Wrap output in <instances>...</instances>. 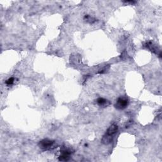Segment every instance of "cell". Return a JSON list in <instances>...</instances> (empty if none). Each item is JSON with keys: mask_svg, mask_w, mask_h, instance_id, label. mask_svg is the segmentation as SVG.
<instances>
[{"mask_svg": "<svg viewBox=\"0 0 162 162\" xmlns=\"http://www.w3.org/2000/svg\"><path fill=\"white\" fill-rule=\"evenodd\" d=\"M118 131V126L115 124L112 125L109 127L105 134L103 135V137L102 139V142L104 144H110L113 140V136Z\"/></svg>", "mask_w": 162, "mask_h": 162, "instance_id": "cell-1", "label": "cell"}, {"mask_svg": "<svg viewBox=\"0 0 162 162\" xmlns=\"http://www.w3.org/2000/svg\"><path fill=\"white\" fill-rule=\"evenodd\" d=\"M129 103V99L124 96H122L117 99L116 103L115 104V107L117 110H124V109L127 107Z\"/></svg>", "mask_w": 162, "mask_h": 162, "instance_id": "cell-2", "label": "cell"}, {"mask_svg": "<svg viewBox=\"0 0 162 162\" xmlns=\"http://www.w3.org/2000/svg\"><path fill=\"white\" fill-rule=\"evenodd\" d=\"M55 144V141H52V140L48 139H45L42 140L41 141L39 142V146L40 148L42 149L45 150H49L53 147Z\"/></svg>", "mask_w": 162, "mask_h": 162, "instance_id": "cell-3", "label": "cell"}, {"mask_svg": "<svg viewBox=\"0 0 162 162\" xmlns=\"http://www.w3.org/2000/svg\"><path fill=\"white\" fill-rule=\"evenodd\" d=\"M71 151L68 149L64 148L61 151V155L59 157V160L62 161H66L70 159V156L71 155Z\"/></svg>", "mask_w": 162, "mask_h": 162, "instance_id": "cell-4", "label": "cell"}, {"mask_svg": "<svg viewBox=\"0 0 162 162\" xmlns=\"http://www.w3.org/2000/svg\"><path fill=\"white\" fill-rule=\"evenodd\" d=\"M96 102H97L98 104L101 107H107L111 104V103L108 100L103 98H99L96 100Z\"/></svg>", "mask_w": 162, "mask_h": 162, "instance_id": "cell-5", "label": "cell"}, {"mask_svg": "<svg viewBox=\"0 0 162 162\" xmlns=\"http://www.w3.org/2000/svg\"><path fill=\"white\" fill-rule=\"evenodd\" d=\"M84 19H86V20H87V22H89L90 23V24H93V23H94V22L96 21L93 18H92V17H89V15H87V16H85V17H84Z\"/></svg>", "mask_w": 162, "mask_h": 162, "instance_id": "cell-6", "label": "cell"}, {"mask_svg": "<svg viewBox=\"0 0 162 162\" xmlns=\"http://www.w3.org/2000/svg\"><path fill=\"white\" fill-rule=\"evenodd\" d=\"M14 78L11 77L10 78H8V79L6 81V84L7 85H12L14 84Z\"/></svg>", "mask_w": 162, "mask_h": 162, "instance_id": "cell-7", "label": "cell"}, {"mask_svg": "<svg viewBox=\"0 0 162 162\" xmlns=\"http://www.w3.org/2000/svg\"><path fill=\"white\" fill-rule=\"evenodd\" d=\"M124 3H131V4H134L136 2L135 1H124Z\"/></svg>", "mask_w": 162, "mask_h": 162, "instance_id": "cell-8", "label": "cell"}]
</instances>
